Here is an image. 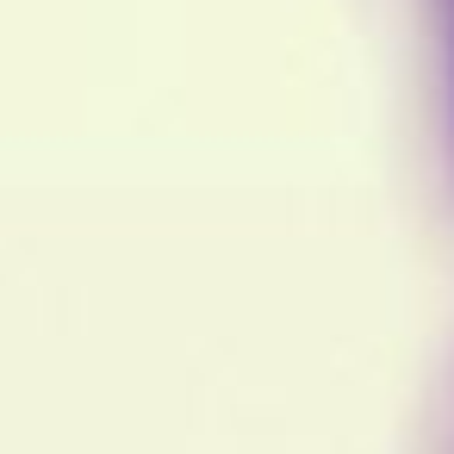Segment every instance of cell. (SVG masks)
Returning a JSON list of instances; mask_svg holds the SVG:
<instances>
[]
</instances>
